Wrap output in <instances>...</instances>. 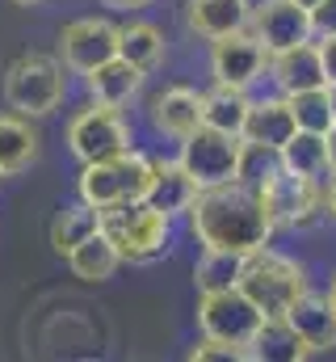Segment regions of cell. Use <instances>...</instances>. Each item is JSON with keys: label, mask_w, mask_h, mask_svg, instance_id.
Instances as JSON below:
<instances>
[{"label": "cell", "mask_w": 336, "mask_h": 362, "mask_svg": "<svg viewBox=\"0 0 336 362\" xmlns=\"http://www.w3.org/2000/svg\"><path fill=\"white\" fill-rule=\"evenodd\" d=\"M148 114H152V127L160 135L185 139L193 127H202V93L185 89V85H172V89L152 97V110Z\"/></svg>", "instance_id": "cell-16"}, {"label": "cell", "mask_w": 336, "mask_h": 362, "mask_svg": "<svg viewBox=\"0 0 336 362\" xmlns=\"http://www.w3.org/2000/svg\"><path fill=\"white\" fill-rule=\"evenodd\" d=\"M328 303H332V312H336V282H332V295H328Z\"/></svg>", "instance_id": "cell-38"}, {"label": "cell", "mask_w": 336, "mask_h": 362, "mask_svg": "<svg viewBox=\"0 0 336 362\" xmlns=\"http://www.w3.org/2000/svg\"><path fill=\"white\" fill-rule=\"evenodd\" d=\"M324 139H328V165H332V173H336V127L324 135Z\"/></svg>", "instance_id": "cell-33"}, {"label": "cell", "mask_w": 336, "mask_h": 362, "mask_svg": "<svg viewBox=\"0 0 336 362\" xmlns=\"http://www.w3.org/2000/svg\"><path fill=\"white\" fill-rule=\"evenodd\" d=\"M277 160H282V169H290L299 177H311V181H324L332 173V165H328V139L316 135V131H294L277 148Z\"/></svg>", "instance_id": "cell-21"}, {"label": "cell", "mask_w": 336, "mask_h": 362, "mask_svg": "<svg viewBox=\"0 0 336 362\" xmlns=\"http://www.w3.org/2000/svg\"><path fill=\"white\" fill-rule=\"evenodd\" d=\"M168 219L164 211H156L152 202H118L101 211V232L109 236V245L118 249L122 262H152L168 249Z\"/></svg>", "instance_id": "cell-5"}, {"label": "cell", "mask_w": 336, "mask_h": 362, "mask_svg": "<svg viewBox=\"0 0 336 362\" xmlns=\"http://www.w3.org/2000/svg\"><path fill=\"white\" fill-rule=\"evenodd\" d=\"M248 354L252 358H269V362H299V358H311V350L290 333V325L286 320H265L260 325V333L252 337V346H248Z\"/></svg>", "instance_id": "cell-26"}, {"label": "cell", "mask_w": 336, "mask_h": 362, "mask_svg": "<svg viewBox=\"0 0 336 362\" xmlns=\"http://www.w3.org/2000/svg\"><path fill=\"white\" fill-rule=\"evenodd\" d=\"M248 25L265 51H282V47H294V42L316 34L311 30V13L299 0H260V4H252Z\"/></svg>", "instance_id": "cell-12"}, {"label": "cell", "mask_w": 336, "mask_h": 362, "mask_svg": "<svg viewBox=\"0 0 336 362\" xmlns=\"http://www.w3.org/2000/svg\"><path fill=\"white\" fill-rule=\"evenodd\" d=\"M269 76L282 93H299V89H320L328 85L324 81V64H320V47L311 38L294 42V47H282V51H269Z\"/></svg>", "instance_id": "cell-15"}, {"label": "cell", "mask_w": 336, "mask_h": 362, "mask_svg": "<svg viewBox=\"0 0 336 362\" xmlns=\"http://www.w3.org/2000/svg\"><path fill=\"white\" fill-rule=\"evenodd\" d=\"M320 47V64H324V81L336 85V34H324V42H316Z\"/></svg>", "instance_id": "cell-31"}, {"label": "cell", "mask_w": 336, "mask_h": 362, "mask_svg": "<svg viewBox=\"0 0 336 362\" xmlns=\"http://www.w3.org/2000/svg\"><path fill=\"white\" fill-rule=\"evenodd\" d=\"M114 55H118V25L105 17H80V21L64 25V34H59V64L80 76Z\"/></svg>", "instance_id": "cell-10"}, {"label": "cell", "mask_w": 336, "mask_h": 362, "mask_svg": "<svg viewBox=\"0 0 336 362\" xmlns=\"http://www.w3.org/2000/svg\"><path fill=\"white\" fill-rule=\"evenodd\" d=\"M265 64H269V51L256 42L252 30H236L227 38H215V51H210V72L219 85H232V89H248L252 81L265 76Z\"/></svg>", "instance_id": "cell-11"}, {"label": "cell", "mask_w": 336, "mask_h": 362, "mask_svg": "<svg viewBox=\"0 0 336 362\" xmlns=\"http://www.w3.org/2000/svg\"><path fill=\"white\" fill-rule=\"evenodd\" d=\"M299 4H303V8H307V13H311V8H316V4H320V0H299Z\"/></svg>", "instance_id": "cell-37"}, {"label": "cell", "mask_w": 336, "mask_h": 362, "mask_svg": "<svg viewBox=\"0 0 336 362\" xmlns=\"http://www.w3.org/2000/svg\"><path fill=\"white\" fill-rule=\"evenodd\" d=\"M0 177H4V173H0Z\"/></svg>", "instance_id": "cell-39"}, {"label": "cell", "mask_w": 336, "mask_h": 362, "mask_svg": "<svg viewBox=\"0 0 336 362\" xmlns=\"http://www.w3.org/2000/svg\"><path fill=\"white\" fill-rule=\"evenodd\" d=\"M97 228H101V211H97V206H88V202L64 206V211L55 215V223H51V249H55L59 257H68L84 236H92Z\"/></svg>", "instance_id": "cell-25"}, {"label": "cell", "mask_w": 336, "mask_h": 362, "mask_svg": "<svg viewBox=\"0 0 336 362\" xmlns=\"http://www.w3.org/2000/svg\"><path fill=\"white\" fill-rule=\"evenodd\" d=\"M198 325H202L206 337H223L232 346H252V337L260 333L265 316L240 286H223V291H202Z\"/></svg>", "instance_id": "cell-8"}, {"label": "cell", "mask_w": 336, "mask_h": 362, "mask_svg": "<svg viewBox=\"0 0 336 362\" xmlns=\"http://www.w3.org/2000/svg\"><path fill=\"white\" fill-rule=\"evenodd\" d=\"M244 114H248V97H244V89L215 85V89L202 97V122H206V127H215V131L240 135V127H244Z\"/></svg>", "instance_id": "cell-24"}, {"label": "cell", "mask_w": 336, "mask_h": 362, "mask_svg": "<svg viewBox=\"0 0 336 362\" xmlns=\"http://www.w3.org/2000/svg\"><path fill=\"white\" fill-rule=\"evenodd\" d=\"M181 169L198 181L202 189L206 185H223V181H240L244 169V139L240 135H227V131H215V127H193L185 139H181Z\"/></svg>", "instance_id": "cell-6"}, {"label": "cell", "mask_w": 336, "mask_h": 362, "mask_svg": "<svg viewBox=\"0 0 336 362\" xmlns=\"http://www.w3.org/2000/svg\"><path fill=\"white\" fill-rule=\"evenodd\" d=\"M236 286L260 308L265 320H282L286 308L307 291V274H303L299 262H290V257L273 253L269 245H260V249L244 253V266H240Z\"/></svg>", "instance_id": "cell-2"}, {"label": "cell", "mask_w": 336, "mask_h": 362, "mask_svg": "<svg viewBox=\"0 0 336 362\" xmlns=\"http://www.w3.org/2000/svg\"><path fill=\"white\" fill-rule=\"evenodd\" d=\"M84 76H88V97H92V101L122 110L135 93L143 89V76H148V72H139L135 64H126L122 55H114V59L97 64V68L84 72Z\"/></svg>", "instance_id": "cell-18"}, {"label": "cell", "mask_w": 336, "mask_h": 362, "mask_svg": "<svg viewBox=\"0 0 336 362\" xmlns=\"http://www.w3.org/2000/svg\"><path fill=\"white\" fill-rule=\"evenodd\" d=\"M13 4H25V8H34V4H47V0H13Z\"/></svg>", "instance_id": "cell-36"}, {"label": "cell", "mask_w": 336, "mask_h": 362, "mask_svg": "<svg viewBox=\"0 0 336 362\" xmlns=\"http://www.w3.org/2000/svg\"><path fill=\"white\" fill-rule=\"evenodd\" d=\"M68 148L80 165H92V160H105V156H118L131 148V127L122 122V114L114 105H84L80 114L68 122Z\"/></svg>", "instance_id": "cell-9"}, {"label": "cell", "mask_w": 336, "mask_h": 362, "mask_svg": "<svg viewBox=\"0 0 336 362\" xmlns=\"http://www.w3.org/2000/svg\"><path fill=\"white\" fill-rule=\"evenodd\" d=\"M240 266H244V257H240V253L206 249V253H202V262L193 266V282H198V291H223V286H236Z\"/></svg>", "instance_id": "cell-28"}, {"label": "cell", "mask_w": 336, "mask_h": 362, "mask_svg": "<svg viewBox=\"0 0 336 362\" xmlns=\"http://www.w3.org/2000/svg\"><path fill=\"white\" fill-rule=\"evenodd\" d=\"M68 266H72V274H76L80 282H105V278H114V270L122 266V257H118V249L109 245V236L97 228L92 236H84L80 245L68 253Z\"/></svg>", "instance_id": "cell-22"}, {"label": "cell", "mask_w": 336, "mask_h": 362, "mask_svg": "<svg viewBox=\"0 0 336 362\" xmlns=\"http://www.w3.org/2000/svg\"><path fill=\"white\" fill-rule=\"evenodd\" d=\"M118 55L126 64H135L139 72H152L164 59V34L152 21H126V25H118Z\"/></svg>", "instance_id": "cell-23"}, {"label": "cell", "mask_w": 336, "mask_h": 362, "mask_svg": "<svg viewBox=\"0 0 336 362\" xmlns=\"http://www.w3.org/2000/svg\"><path fill=\"white\" fill-rule=\"evenodd\" d=\"M294 114L286 105V97H265V101H248L240 139L248 144L252 152H277L290 135H294Z\"/></svg>", "instance_id": "cell-14"}, {"label": "cell", "mask_w": 336, "mask_h": 362, "mask_svg": "<svg viewBox=\"0 0 336 362\" xmlns=\"http://www.w3.org/2000/svg\"><path fill=\"white\" fill-rule=\"evenodd\" d=\"M273 228H307L320 219L324 211V194H320V181L311 177H299L290 169H273L269 177L256 185Z\"/></svg>", "instance_id": "cell-7"}, {"label": "cell", "mask_w": 336, "mask_h": 362, "mask_svg": "<svg viewBox=\"0 0 336 362\" xmlns=\"http://www.w3.org/2000/svg\"><path fill=\"white\" fill-rule=\"evenodd\" d=\"M38 131L30 127V118L25 114H0V173L8 177V173H21V169H30L34 165V156H38Z\"/></svg>", "instance_id": "cell-20"}, {"label": "cell", "mask_w": 336, "mask_h": 362, "mask_svg": "<svg viewBox=\"0 0 336 362\" xmlns=\"http://www.w3.org/2000/svg\"><path fill=\"white\" fill-rule=\"evenodd\" d=\"M198 189H202V185L181 169V160H156L152 189H148L143 202H152L156 211H164L168 219H172L176 211H189V202L198 198Z\"/></svg>", "instance_id": "cell-19"}, {"label": "cell", "mask_w": 336, "mask_h": 362, "mask_svg": "<svg viewBox=\"0 0 336 362\" xmlns=\"http://www.w3.org/2000/svg\"><path fill=\"white\" fill-rule=\"evenodd\" d=\"M248 0H189L185 21L198 38L215 42V38H227L236 30H248Z\"/></svg>", "instance_id": "cell-17"}, {"label": "cell", "mask_w": 336, "mask_h": 362, "mask_svg": "<svg viewBox=\"0 0 336 362\" xmlns=\"http://www.w3.org/2000/svg\"><path fill=\"white\" fill-rule=\"evenodd\" d=\"M185 215H189L193 236L206 249H223V253H240V257L269 245V236H273V219H269L256 185H244V177L198 189V198L189 202Z\"/></svg>", "instance_id": "cell-1"}, {"label": "cell", "mask_w": 336, "mask_h": 362, "mask_svg": "<svg viewBox=\"0 0 336 362\" xmlns=\"http://www.w3.org/2000/svg\"><path fill=\"white\" fill-rule=\"evenodd\" d=\"M109 8H143V4H152V0H105Z\"/></svg>", "instance_id": "cell-32"}, {"label": "cell", "mask_w": 336, "mask_h": 362, "mask_svg": "<svg viewBox=\"0 0 336 362\" xmlns=\"http://www.w3.org/2000/svg\"><path fill=\"white\" fill-rule=\"evenodd\" d=\"M282 320L290 325V333H294L311 354H320V350H336V312H332V303H328V295H311V291H303V295L286 308Z\"/></svg>", "instance_id": "cell-13"}, {"label": "cell", "mask_w": 336, "mask_h": 362, "mask_svg": "<svg viewBox=\"0 0 336 362\" xmlns=\"http://www.w3.org/2000/svg\"><path fill=\"white\" fill-rule=\"evenodd\" d=\"M286 105H290V114H294V127H299V131H316V135H328V131H332V101H328V85L286 93Z\"/></svg>", "instance_id": "cell-27"}, {"label": "cell", "mask_w": 336, "mask_h": 362, "mask_svg": "<svg viewBox=\"0 0 336 362\" xmlns=\"http://www.w3.org/2000/svg\"><path fill=\"white\" fill-rule=\"evenodd\" d=\"M64 93H68V76H64V64L55 55L25 51L4 72V101L13 114L47 118L64 105Z\"/></svg>", "instance_id": "cell-3"}, {"label": "cell", "mask_w": 336, "mask_h": 362, "mask_svg": "<svg viewBox=\"0 0 336 362\" xmlns=\"http://www.w3.org/2000/svg\"><path fill=\"white\" fill-rule=\"evenodd\" d=\"M324 206L332 211V219H336V173H332V185H328V194H324Z\"/></svg>", "instance_id": "cell-34"}, {"label": "cell", "mask_w": 336, "mask_h": 362, "mask_svg": "<svg viewBox=\"0 0 336 362\" xmlns=\"http://www.w3.org/2000/svg\"><path fill=\"white\" fill-rule=\"evenodd\" d=\"M311 30L336 34V0H320V4L311 8Z\"/></svg>", "instance_id": "cell-30"}, {"label": "cell", "mask_w": 336, "mask_h": 362, "mask_svg": "<svg viewBox=\"0 0 336 362\" xmlns=\"http://www.w3.org/2000/svg\"><path fill=\"white\" fill-rule=\"evenodd\" d=\"M328 101H332V127H336V85H328Z\"/></svg>", "instance_id": "cell-35"}, {"label": "cell", "mask_w": 336, "mask_h": 362, "mask_svg": "<svg viewBox=\"0 0 336 362\" xmlns=\"http://www.w3.org/2000/svg\"><path fill=\"white\" fill-rule=\"evenodd\" d=\"M152 173H156V160L143 152H131V148L118 156L92 160L80 173V202L97 206V211L118 206V202H143L152 189Z\"/></svg>", "instance_id": "cell-4"}, {"label": "cell", "mask_w": 336, "mask_h": 362, "mask_svg": "<svg viewBox=\"0 0 336 362\" xmlns=\"http://www.w3.org/2000/svg\"><path fill=\"white\" fill-rule=\"evenodd\" d=\"M189 358L193 362H248V346H232V341H223V337H202L193 350H189Z\"/></svg>", "instance_id": "cell-29"}]
</instances>
